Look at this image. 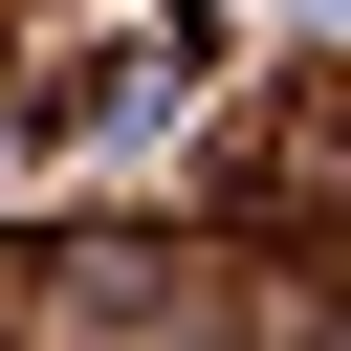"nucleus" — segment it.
Here are the masks:
<instances>
[{
	"instance_id": "1",
	"label": "nucleus",
	"mask_w": 351,
	"mask_h": 351,
	"mask_svg": "<svg viewBox=\"0 0 351 351\" xmlns=\"http://www.w3.org/2000/svg\"><path fill=\"white\" fill-rule=\"evenodd\" d=\"M307 22H329V44H351V0H307Z\"/></svg>"
}]
</instances>
